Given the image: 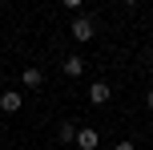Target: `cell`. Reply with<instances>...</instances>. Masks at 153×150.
Here are the masks:
<instances>
[{"instance_id":"obj_1","label":"cell","mask_w":153,"mask_h":150,"mask_svg":"<svg viewBox=\"0 0 153 150\" xmlns=\"http://www.w3.org/2000/svg\"><path fill=\"white\" fill-rule=\"evenodd\" d=\"M69 32H73V41H76V45H89V41L97 37V29H93V20H89V16H76Z\"/></svg>"},{"instance_id":"obj_2","label":"cell","mask_w":153,"mask_h":150,"mask_svg":"<svg viewBox=\"0 0 153 150\" xmlns=\"http://www.w3.org/2000/svg\"><path fill=\"white\" fill-rule=\"evenodd\" d=\"M20 106H24V93H20V89H4V93H0V110H4V114H16Z\"/></svg>"},{"instance_id":"obj_3","label":"cell","mask_w":153,"mask_h":150,"mask_svg":"<svg viewBox=\"0 0 153 150\" xmlns=\"http://www.w3.org/2000/svg\"><path fill=\"white\" fill-rule=\"evenodd\" d=\"M109 97H113V89H109L105 81H93V85H89V102H93V106H105Z\"/></svg>"},{"instance_id":"obj_4","label":"cell","mask_w":153,"mask_h":150,"mask_svg":"<svg viewBox=\"0 0 153 150\" xmlns=\"http://www.w3.org/2000/svg\"><path fill=\"white\" fill-rule=\"evenodd\" d=\"M61 69H65V77H81V73H85V57L81 53H69Z\"/></svg>"},{"instance_id":"obj_5","label":"cell","mask_w":153,"mask_h":150,"mask_svg":"<svg viewBox=\"0 0 153 150\" xmlns=\"http://www.w3.org/2000/svg\"><path fill=\"white\" fill-rule=\"evenodd\" d=\"M76 146H81V150H97L101 146V134H97V130H76Z\"/></svg>"},{"instance_id":"obj_6","label":"cell","mask_w":153,"mask_h":150,"mask_svg":"<svg viewBox=\"0 0 153 150\" xmlns=\"http://www.w3.org/2000/svg\"><path fill=\"white\" fill-rule=\"evenodd\" d=\"M40 85H45V69L28 65V69H24V89H40Z\"/></svg>"},{"instance_id":"obj_7","label":"cell","mask_w":153,"mask_h":150,"mask_svg":"<svg viewBox=\"0 0 153 150\" xmlns=\"http://www.w3.org/2000/svg\"><path fill=\"white\" fill-rule=\"evenodd\" d=\"M76 130H81V126H73V122H61V126H56V142H61V146L76 142Z\"/></svg>"},{"instance_id":"obj_8","label":"cell","mask_w":153,"mask_h":150,"mask_svg":"<svg viewBox=\"0 0 153 150\" xmlns=\"http://www.w3.org/2000/svg\"><path fill=\"white\" fill-rule=\"evenodd\" d=\"M113 150H137V146H133V142H129V138H121V142H117Z\"/></svg>"},{"instance_id":"obj_9","label":"cell","mask_w":153,"mask_h":150,"mask_svg":"<svg viewBox=\"0 0 153 150\" xmlns=\"http://www.w3.org/2000/svg\"><path fill=\"white\" fill-rule=\"evenodd\" d=\"M145 106H149V110H153V89H149V93H145Z\"/></svg>"}]
</instances>
